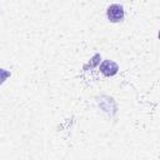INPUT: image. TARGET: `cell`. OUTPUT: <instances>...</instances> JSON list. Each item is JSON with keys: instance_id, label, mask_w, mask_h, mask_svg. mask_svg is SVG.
<instances>
[{"instance_id": "6da1fadb", "label": "cell", "mask_w": 160, "mask_h": 160, "mask_svg": "<svg viewBox=\"0 0 160 160\" xmlns=\"http://www.w3.org/2000/svg\"><path fill=\"white\" fill-rule=\"evenodd\" d=\"M106 16L111 22H120L124 19V8L119 4H112L106 9Z\"/></svg>"}, {"instance_id": "7a4b0ae2", "label": "cell", "mask_w": 160, "mask_h": 160, "mask_svg": "<svg viewBox=\"0 0 160 160\" xmlns=\"http://www.w3.org/2000/svg\"><path fill=\"white\" fill-rule=\"evenodd\" d=\"M119 70V66L115 61L111 60H104L100 65V71L105 75V76H114Z\"/></svg>"}, {"instance_id": "3957f363", "label": "cell", "mask_w": 160, "mask_h": 160, "mask_svg": "<svg viewBox=\"0 0 160 160\" xmlns=\"http://www.w3.org/2000/svg\"><path fill=\"white\" fill-rule=\"evenodd\" d=\"M10 76H11V72H10V71H8V70L0 68V84H2V82H4L8 78H10Z\"/></svg>"}]
</instances>
